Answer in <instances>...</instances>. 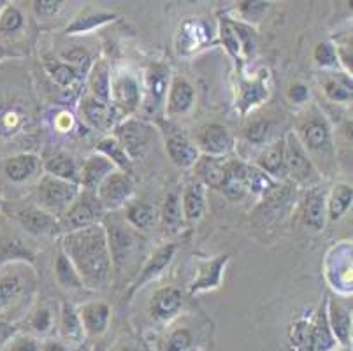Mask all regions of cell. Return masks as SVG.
Here are the masks:
<instances>
[{"label": "cell", "mask_w": 353, "mask_h": 351, "mask_svg": "<svg viewBox=\"0 0 353 351\" xmlns=\"http://www.w3.org/2000/svg\"><path fill=\"white\" fill-rule=\"evenodd\" d=\"M54 279L62 286L63 290H83L81 278H79L78 270L72 265V262L69 260V257L63 253V250L57 248V253H54V265H53Z\"/></svg>", "instance_id": "cell-37"}, {"label": "cell", "mask_w": 353, "mask_h": 351, "mask_svg": "<svg viewBox=\"0 0 353 351\" xmlns=\"http://www.w3.org/2000/svg\"><path fill=\"white\" fill-rule=\"evenodd\" d=\"M179 199H181V209L185 221H188V223H197L204 217V212L208 209L206 186L195 179V181L188 183L185 186L183 193H179Z\"/></svg>", "instance_id": "cell-30"}, {"label": "cell", "mask_w": 353, "mask_h": 351, "mask_svg": "<svg viewBox=\"0 0 353 351\" xmlns=\"http://www.w3.org/2000/svg\"><path fill=\"white\" fill-rule=\"evenodd\" d=\"M44 67H46V72L50 74V77L54 81V85H59L60 88L65 90L72 88L76 83H79V79H81L83 76L81 72H78V70L74 69V67H70L69 63L62 62L59 57L48 58Z\"/></svg>", "instance_id": "cell-40"}, {"label": "cell", "mask_w": 353, "mask_h": 351, "mask_svg": "<svg viewBox=\"0 0 353 351\" xmlns=\"http://www.w3.org/2000/svg\"><path fill=\"white\" fill-rule=\"evenodd\" d=\"M54 317H53V311L46 305H39V308L35 309L34 313L30 314L28 318V328L32 330V334L37 337H43L48 336L54 328Z\"/></svg>", "instance_id": "cell-45"}, {"label": "cell", "mask_w": 353, "mask_h": 351, "mask_svg": "<svg viewBox=\"0 0 353 351\" xmlns=\"http://www.w3.org/2000/svg\"><path fill=\"white\" fill-rule=\"evenodd\" d=\"M211 41V32L201 19H187L178 34V53L188 54L202 50Z\"/></svg>", "instance_id": "cell-31"}, {"label": "cell", "mask_w": 353, "mask_h": 351, "mask_svg": "<svg viewBox=\"0 0 353 351\" xmlns=\"http://www.w3.org/2000/svg\"><path fill=\"white\" fill-rule=\"evenodd\" d=\"M41 351H69V348L65 346L63 343H60V341H48V343L43 344V350Z\"/></svg>", "instance_id": "cell-55"}, {"label": "cell", "mask_w": 353, "mask_h": 351, "mask_svg": "<svg viewBox=\"0 0 353 351\" xmlns=\"http://www.w3.org/2000/svg\"><path fill=\"white\" fill-rule=\"evenodd\" d=\"M269 8V2H239L237 4V11L243 16V23H259L262 16L265 14Z\"/></svg>", "instance_id": "cell-49"}, {"label": "cell", "mask_w": 353, "mask_h": 351, "mask_svg": "<svg viewBox=\"0 0 353 351\" xmlns=\"http://www.w3.org/2000/svg\"><path fill=\"white\" fill-rule=\"evenodd\" d=\"M272 128L268 120H255L245 128V139L253 146H265L271 143Z\"/></svg>", "instance_id": "cell-47"}, {"label": "cell", "mask_w": 353, "mask_h": 351, "mask_svg": "<svg viewBox=\"0 0 353 351\" xmlns=\"http://www.w3.org/2000/svg\"><path fill=\"white\" fill-rule=\"evenodd\" d=\"M160 220H162V227L171 234H176L179 228L185 225V217H183L181 209V199H179L178 192H171L165 197L162 205V212H160Z\"/></svg>", "instance_id": "cell-39"}, {"label": "cell", "mask_w": 353, "mask_h": 351, "mask_svg": "<svg viewBox=\"0 0 353 351\" xmlns=\"http://www.w3.org/2000/svg\"><path fill=\"white\" fill-rule=\"evenodd\" d=\"M325 309L329 327L336 343L343 348L352 344V311L332 297H325Z\"/></svg>", "instance_id": "cell-23"}, {"label": "cell", "mask_w": 353, "mask_h": 351, "mask_svg": "<svg viewBox=\"0 0 353 351\" xmlns=\"http://www.w3.org/2000/svg\"><path fill=\"white\" fill-rule=\"evenodd\" d=\"M35 286V272L21 265L20 260H16L14 265L11 262L0 265V318L16 305L30 301Z\"/></svg>", "instance_id": "cell-5"}, {"label": "cell", "mask_w": 353, "mask_h": 351, "mask_svg": "<svg viewBox=\"0 0 353 351\" xmlns=\"http://www.w3.org/2000/svg\"><path fill=\"white\" fill-rule=\"evenodd\" d=\"M101 223L108 237L113 269H123L141 253V248L144 246V236L125 221L120 211L108 212Z\"/></svg>", "instance_id": "cell-4"}, {"label": "cell", "mask_w": 353, "mask_h": 351, "mask_svg": "<svg viewBox=\"0 0 353 351\" xmlns=\"http://www.w3.org/2000/svg\"><path fill=\"white\" fill-rule=\"evenodd\" d=\"M35 14L39 18H51V16L59 14L62 11L63 2H59V0H35L34 4Z\"/></svg>", "instance_id": "cell-51"}, {"label": "cell", "mask_w": 353, "mask_h": 351, "mask_svg": "<svg viewBox=\"0 0 353 351\" xmlns=\"http://www.w3.org/2000/svg\"><path fill=\"white\" fill-rule=\"evenodd\" d=\"M76 309L86 336L99 337L108 332L111 323V308L105 302H86Z\"/></svg>", "instance_id": "cell-28"}, {"label": "cell", "mask_w": 353, "mask_h": 351, "mask_svg": "<svg viewBox=\"0 0 353 351\" xmlns=\"http://www.w3.org/2000/svg\"><path fill=\"white\" fill-rule=\"evenodd\" d=\"M9 351H41L43 344L39 339L34 336H25V334H18L11 343L8 344Z\"/></svg>", "instance_id": "cell-50"}, {"label": "cell", "mask_w": 353, "mask_h": 351, "mask_svg": "<svg viewBox=\"0 0 353 351\" xmlns=\"http://www.w3.org/2000/svg\"><path fill=\"white\" fill-rule=\"evenodd\" d=\"M79 192H81L79 185L44 174L37 185V208L50 212L51 217L59 220L72 204L74 199L78 197Z\"/></svg>", "instance_id": "cell-9"}, {"label": "cell", "mask_w": 353, "mask_h": 351, "mask_svg": "<svg viewBox=\"0 0 353 351\" xmlns=\"http://www.w3.org/2000/svg\"><path fill=\"white\" fill-rule=\"evenodd\" d=\"M6 178L12 183H27L43 172V162L34 153H18L4 162Z\"/></svg>", "instance_id": "cell-24"}, {"label": "cell", "mask_w": 353, "mask_h": 351, "mask_svg": "<svg viewBox=\"0 0 353 351\" xmlns=\"http://www.w3.org/2000/svg\"><path fill=\"white\" fill-rule=\"evenodd\" d=\"M165 153L179 169H194L201 159V151L194 141L185 134H172L165 141Z\"/></svg>", "instance_id": "cell-26"}, {"label": "cell", "mask_w": 353, "mask_h": 351, "mask_svg": "<svg viewBox=\"0 0 353 351\" xmlns=\"http://www.w3.org/2000/svg\"><path fill=\"white\" fill-rule=\"evenodd\" d=\"M59 334L65 343L74 344V346L81 344L86 337L81 320H79L78 309L69 302H62V305H60Z\"/></svg>", "instance_id": "cell-32"}, {"label": "cell", "mask_w": 353, "mask_h": 351, "mask_svg": "<svg viewBox=\"0 0 353 351\" xmlns=\"http://www.w3.org/2000/svg\"><path fill=\"white\" fill-rule=\"evenodd\" d=\"M285 141V172L287 178L292 179L295 185H303L306 188L316 186L320 172L313 166L311 159L301 146L299 139L295 137L294 130L288 132L283 137Z\"/></svg>", "instance_id": "cell-11"}, {"label": "cell", "mask_w": 353, "mask_h": 351, "mask_svg": "<svg viewBox=\"0 0 353 351\" xmlns=\"http://www.w3.org/2000/svg\"><path fill=\"white\" fill-rule=\"evenodd\" d=\"M227 169H229V159H214L206 154H201L199 162L194 166L197 181L206 188L218 190V192L225 185Z\"/></svg>", "instance_id": "cell-29"}, {"label": "cell", "mask_w": 353, "mask_h": 351, "mask_svg": "<svg viewBox=\"0 0 353 351\" xmlns=\"http://www.w3.org/2000/svg\"><path fill=\"white\" fill-rule=\"evenodd\" d=\"M194 143L201 154L214 159H227L236 150V137L229 128L220 123H208L199 128Z\"/></svg>", "instance_id": "cell-13"}, {"label": "cell", "mask_w": 353, "mask_h": 351, "mask_svg": "<svg viewBox=\"0 0 353 351\" xmlns=\"http://www.w3.org/2000/svg\"><path fill=\"white\" fill-rule=\"evenodd\" d=\"M230 255H218L211 260H204V262L197 263V274H195L194 281L190 283V295L202 294L208 290L220 288L221 279H223V272L229 263Z\"/></svg>", "instance_id": "cell-17"}, {"label": "cell", "mask_w": 353, "mask_h": 351, "mask_svg": "<svg viewBox=\"0 0 353 351\" xmlns=\"http://www.w3.org/2000/svg\"><path fill=\"white\" fill-rule=\"evenodd\" d=\"M41 162H43V172L48 176L79 185V167H81V163L67 151L50 150L41 159Z\"/></svg>", "instance_id": "cell-18"}, {"label": "cell", "mask_w": 353, "mask_h": 351, "mask_svg": "<svg viewBox=\"0 0 353 351\" xmlns=\"http://www.w3.org/2000/svg\"><path fill=\"white\" fill-rule=\"evenodd\" d=\"M301 146L319 172H330L336 166L332 127L319 108H310L299 116L294 130Z\"/></svg>", "instance_id": "cell-2"}, {"label": "cell", "mask_w": 353, "mask_h": 351, "mask_svg": "<svg viewBox=\"0 0 353 351\" xmlns=\"http://www.w3.org/2000/svg\"><path fill=\"white\" fill-rule=\"evenodd\" d=\"M313 58L316 66L322 67L323 70H329V72H336L339 69V60H338V53H336V48H334L332 43H319L314 46L313 50Z\"/></svg>", "instance_id": "cell-46"}, {"label": "cell", "mask_w": 353, "mask_h": 351, "mask_svg": "<svg viewBox=\"0 0 353 351\" xmlns=\"http://www.w3.org/2000/svg\"><path fill=\"white\" fill-rule=\"evenodd\" d=\"M121 214H123L125 221L141 234L155 227L157 209L148 202H130Z\"/></svg>", "instance_id": "cell-36"}, {"label": "cell", "mask_w": 353, "mask_h": 351, "mask_svg": "<svg viewBox=\"0 0 353 351\" xmlns=\"http://www.w3.org/2000/svg\"><path fill=\"white\" fill-rule=\"evenodd\" d=\"M218 34H220V41L227 53L234 58V60H243V48H241L239 32L236 27V19L232 18H220L218 23Z\"/></svg>", "instance_id": "cell-41"}, {"label": "cell", "mask_w": 353, "mask_h": 351, "mask_svg": "<svg viewBox=\"0 0 353 351\" xmlns=\"http://www.w3.org/2000/svg\"><path fill=\"white\" fill-rule=\"evenodd\" d=\"M59 58L62 62L69 63L70 67H74V69L81 74L88 72L90 67H92V57H90V53L85 48H70L69 51H63Z\"/></svg>", "instance_id": "cell-48"}, {"label": "cell", "mask_w": 353, "mask_h": 351, "mask_svg": "<svg viewBox=\"0 0 353 351\" xmlns=\"http://www.w3.org/2000/svg\"><path fill=\"white\" fill-rule=\"evenodd\" d=\"M105 214L108 212H105L104 205L101 204L95 192L81 190L78 197L74 199L72 204L69 205V209L59 218L60 234H69V232L81 230V228L101 223Z\"/></svg>", "instance_id": "cell-8"}, {"label": "cell", "mask_w": 353, "mask_h": 351, "mask_svg": "<svg viewBox=\"0 0 353 351\" xmlns=\"http://www.w3.org/2000/svg\"><path fill=\"white\" fill-rule=\"evenodd\" d=\"M143 102V81L130 69H117L111 72V90H109V104L121 118L132 116L141 109Z\"/></svg>", "instance_id": "cell-7"}, {"label": "cell", "mask_w": 353, "mask_h": 351, "mask_svg": "<svg viewBox=\"0 0 353 351\" xmlns=\"http://www.w3.org/2000/svg\"><path fill=\"white\" fill-rule=\"evenodd\" d=\"M176 250H178V248H176V244H163V246L157 248L152 255L148 257V260L144 262L143 269L137 272V276L134 278L132 285L128 286L127 299H132L137 290H141L144 285H148V283L155 281V279L162 274L163 270L169 267V263L172 262V259H174V255H176Z\"/></svg>", "instance_id": "cell-16"}, {"label": "cell", "mask_w": 353, "mask_h": 351, "mask_svg": "<svg viewBox=\"0 0 353 351\" xmlns=\"http://www.w3.org/2000/svg\"><path fill=\"white\" fill-rule=\"evenodd\" d=\"M95 153L104 154L105 159L113 163L118 170H121V172H127V174L132 172L134 162L128 159V154L125 153V150L120 146V143L114 139L113 135H108V137H104V139L99 141L97 151H95Z\"/></svg>", "instance_id": "cell-38"}, {"label": "cell", "mask_w": 353, "mask_h": 351, "mask_svg": "<svg viewBox=\"0 0 353 351\" xmlns=\"http://www.w3.org/2000/svg\"><path fill=\"white\" fill-rule=\"evenodd\" d=\"M25 27L23 12L18 6L8 4L4 11L0 12V35L11 37V35L20 34Z\"/></svg>", "instance_id": "cell-44"}, {"label": "cell", "mask_w": 353, "mask_h": 351, "mask_svg": "<svg viewBox=\"0 0 353 351\" xmlns=\"http://www.w3.org/2000/svg\"><path fill=\"white\" fill-rule=\"evenodd\" d=\"M79 114H81L83 121H85L86 125L99 128V130L114 127L118 121L123 120V118L114 111L113 106L99 102L97 99L90 97L88 93H86L81 99V102H79Z\"/></svg>", "instance_id": "cell-20"}, {"label": "cell", "mask_w": 353, "mask_h": 351, "mask_svg": "<svg viewBox=\"0 0 353 351\" xmlns=\"http://www.w3.org/2000/svg\"><path fill=\"white\" fill-rule=\"evenodd\" d=\"M299 218L304 227L314 232L323 230L327 223V192L320 186L304 188L299 199Z\"/></svg>", "instance_id": "cell-14"}, {"label": "cell", "mask_w": 353, "mask_h": 351, "mask_svg": "<svg viewBox=\"0 0 353 351\" xmlns=\"http://www.w3.org/2000/svg\"><path fill=\"white\" fill-rule=\"evenodd\" d=\"M287 95H288V99H290V102L303 106V104H306L307 101H310V88H307L304 83L295 81V83H292L290 86H288Z\"/></svg>", "instance_id": "cell-52"}, {"label": "cell", "mask_w": 353, "mask_h": 351, "mask_svg": "<svg viewBox=\"0 0 353 351\" xmlns=\"http://www.w3.org/2000/svg\"><path fill=\"white\" fill-rule=\"evenodd\" d=\"M269 99V86L265 74L252 77V79H243L237 86L236 109L241 114H248L252 109L259 108Z\"/></svg>", "instance_id": "cell-21"}, {"label": "cell", "mask_w": 353, "mask_h": 351, "mask_svg": "<svg viewBox=\"0 0 353 351\" xmlns=\"http://www.w3.org/2000/svg\"><path fill=\"white\" fill-rule=\"evenodd\" d=\"M6 6H8V2H2V0H0V12L4 11V8Z\"/></svg>", "instance_id": "cell-56"}, {"label": "cell", "mask_w": 353, "mask_h": 351, "mask_svg": "<svg viewBox=\"0 0 353 351\" xmlns=\"http://www.w3.org/2000/svg\"><path fill=\"white\" fill-rule=\"evenodd\" d=\"M187 351H204V350H199V348H190V350H187Z\"/></svg>", "instance_id": "cell-57"}, {"label": "cell", "mask_w": 353, "mask_h": 351, "mask_svg": "<svg viewBox=\"0 0 353 351\" xmlns=\"http://www.w3.org/2000/svg\"><path fill=\"white\" fill-rule=\"evenodd\" d=\"M88 95L97 99L99 102L109 104V90H111V67L105 60H97L92 63L88 70Z\"/></svg>", "instance_id": "cell-33"}, {"label": "cell", "mask_w": 353, "mask_h": 351, "mask_svg": "<svg viewBox=\"0 0 353 351\" xmlns=\"http://www.w3.org/2000/svg\"><path fill=\"white\" fill-rule=\"evenodd\" d=\"M288 346L290 351H336L339 344L329 327L325 301L292 321L288 327Z\"/></svg>", "instance_id": "cell-3"}, {"label": "cell", "mask_w": 353, "mask_h": 351, "mask_svg": "<svg viewBox=\"0 0 353 351\" xmlns=\"http://www.w3.org/2000/svg\"><path fill=\"white\" fill-rule=\"evenodd\" d=\"M16 220L32 236H59V220L37 205H28L18 211Z\"/></svg>", "instance_id": "cell-22"}, {"label": "cell", "mask_w": 353, "mask_h": 351, "mask_svg": "<svg viewBox=\"0 0 353 351\" xmlns=\"http://www.w3.org/2000/svg\"><path fill=\"white\" fill-rule=\"evenodd\" d=\"M59 244L78 270L85 288L104 290L108 286L113 262L102 223L62 234Z\"/></svg>", "instance_id": "cell-1"}, {"label": "cell", "mask_w": 353, "mask_h": 351, "mask_svg": "<svg viewBox=\"0 0 353 351\" xmlns=\"http://www.w3.org/2000/svg\"><path fill=\"white\" fill-rule=\"evenodd\" d=\"M183 309V294L176 286H162L148 302V314L155 323L165 325L174 320Z\"/></svg>", "instance_id": "cell-15"}, {"label": "cell", "mask_w": 353, "mask_h": 351, "mask_svg": "<svg viewBox=\"0 0 353 351\" xmlns=\"http://www.w3.org/2000/svg\"><path fill=\"white\" fill-rule=\"evenodd\" d=\"M353 202V188L348 183H338L327 193V220L338 221L350 211Z\"/></svg>", "instance_id": "cell-35"}, {"label": "cell", "mask_w": 353, "mask_h": 351, "mask_svg": "<svg viewBox=\"0 0 353 351\" xmlns=\"http://www.w3.org/2000/svg\"><path fill=\"white\" fill-rule=\"evenodd\" d=\"M195 104V88L185 76H172L171 86L167 92L165 114L176 118V116L187 114L192 111Z\"/></svg>", "instance_id": "cell-19"}, {"label": "cell", "mask_w": 353, "mask_h": 351, "mask_svg": "<svg viewBox=\"0 0 353 351\" xmlns=\"http://www.w3.org/2000/svg\"><path fill=\"white\" fill-rule=\"evenodd\" d=\"M114 170H117V167L109 162L104 154H90L83 160L81 167H79V186L83 190H88V192H97L101 183Z\"/></svg>", "instance_id": "cell-25"}, {"label": "cell", "mask_w": 353, "mask_h": 351, "mask_svg": "<svg viewBox=\"0 0 353 351\" xmlns=\"http://www.w3.org/2000/svg\"><path fill=\"white\" fill-rule=\"evenodd\" d=\"M113 137L120 143L128 159H144L153 148L157 139V128L150 121L137 118H125L113 127Z\"/></svg>", "instance_id": "cell-6"}, {"label": "cell", "mask_w": 353, "mask_h": 351, "mask_svg": "<svg viewBox=\"0 0 353 351\" xmlns=\"http://www.w3.org/2000/svg\"><path fill=\"white\" fill-rule=\"evenodd\" d=\"M136 193V185H134L130 174L114 170L101 183L95 195L104 205L105 212H117L127 208Z\"/></svg>", "instance_id": "cell-12"}, {"label": "cell", "mask_w": 353, "mask_h": 351, "mask_svg": "<svg viewBox=\"0 0 353 351\" xmlns=\"http://www.w3.org/2000/svg\"><path fill=\"white\" fill-rule=\"evenodd\" d=\"M16 336H18V325L9 320H4V318H0V350L8 346Z\"/></svg>", "instance_id": "cell-53"}, {"label": "cell", "mask_w": 353, "mask_h": 351, "mask_svg": "<svg viewBox=\"0 0 353 351\" xmlns=\"http://www.w3.org/2000/svg\"><path fill=\"white\" fill-rule=\"evenodd\" d=\"M325 97L334 104H350L352 102V76L346 72H329L322 81Z\"/></svg>", "instance_id": "cell-34"}, {"label": "cell", "mask_w": 353, "mask_h": 351, "mask_svg": "<svg viewBox=\"0 0 353 351\" xmlns=\"http://www.w3.org/2000/svg\"><path fill=\"white\" fill-rule=\"evenodd\" d=\"M0 205H2V199H0Z\"/></svg>", "instance_id": "cell-58"}, {"label": "cell", "mask_w": 353, "mask_h": 351, "mask_svg": "<svg viewBox=\"0 0 353 351\" xmlns=\"http://www.w3.org/2000/svg\"><path fill=\"white\" fill-rule=\"evenodd\" d=\"M253 166L259 167L262 172L271 176L276 181L287 178V172H285V141L274 139L260 148Z\"/></svg>", "instance_id": "cell-27"}, {"label": "cell", "mask_w": 353, "mask_h": 351, "mask_svg": "<svg viewBox=\"0 0 353 351\" xmlns=\"http://www.w3.org/2000/svg\"><path fill=\"white\" fill-rule=\"evenodd\" d=\"M172 70L163 62H153L146 67L143 77V102L141 108L148 116H157L165 109L167 92L171 86Z\"/></svg>", "instance_id": "cell-10"}, {"label": "cell", "mask_w": 353, "mask_h": 351, "mask_svg": "<svg viewBox=\"0 0 353 351\" xmlns=\"http://www.w3.org/2000/svg\"><path fill=\"white\" fill-rule=\"evenodd\" d=\"M157 351H187L194 348V336L188 328H174L157 344Z\"/></svg>", "instance_id": "cell-43"}, {"label": "cell", "mask_w": 353, "mask_h": 351, "mask_svg": "<svg viewBox=\"0 0 353 351\" xmlns=\"http://www.w3.org/2000/svg\"><path fill=\"white\" fill-rule=\"evenodd\" d=\"M109 351H152L148 348V344L141 343V341L132 339V337H127V339H120L109 348Z\"/></svg>", "instance_id": "cell-54"}, {"label": "cell", "mask_w": 353, "mask_h": 351, "mask_svg": "<svg viewBox=\"0 0 353 351\" xmlns=\"http://www.w3.org/2000/svg\"><path fill=\"white\" fill-rule=\"evenodd\" d=\"M117 19V14L114 12H105V11H97V12H86L81 18L74 19L72 23L65 28L67 34H86V32H92L95 28L102 27V25L109 23Z\"/></svg>", "instance_id": "cell-42"}]
</instances>
